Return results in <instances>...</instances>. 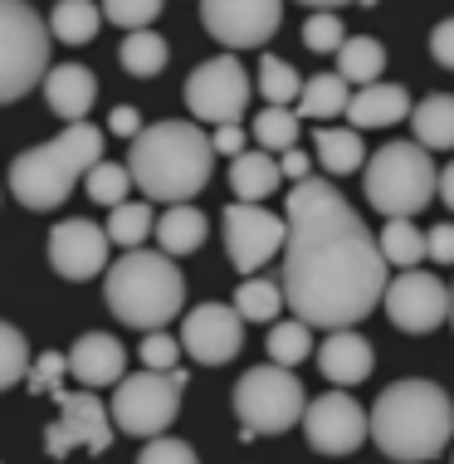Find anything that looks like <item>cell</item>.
<instances>
[{
    "instance_id": "21",
    "label": "cell",
    "mask_w": 454,
    "mask_h": 464,
    "mask_svg": "<svg viewBox=\"0 0 454 464\" xmlns=\"http://www.w3.org/2000/svg\"><path fill=\"white\" fill-rule=\"evenodd\" d=\"M343 112L357 128H396L411 112V93L401 83H362V93H352Z\"/></svg>"
},
{
    "instance_id": "18",
    "label": "cell",
    "mask_w": 454,
    "mask_h": 464,
    "mask_svg": "<svg viewBox=\"0 0 454 464\" xmlns=\"http://www.w3.org/2000/svg\"><path fill=\"white\" fill-rule=\"evenodd\" d=\"M64 367L79 386L98 392V386H112L122 372H128V353H122V343L112 333H83L64 353Z\"/></svg>"
},
{
    "instance_id": "19",
    "label": "cell",
    "mask_w": 454,
    "mask_h": 464,
    "mask_svg": "<svg viewBox=\"0 0 454 464\" xmlns=\"http://www.w3.org/2000/svg\"><path fill=\"white\" fill-rule=\"evenodd\" d=\"M318 367H323V376L333 386H357V382H367V376H372L376 353H372V343L357 328H327Z\"/></svg>"
},
{
    "instance_id": "11",
    "label": "cell",
    "mask_w": 454,
    "mask_h": 464,
    "mask_svg": "<svg viewBox=\"0 0 454 464\" xmlns=\"http://www.w3.org/2000/svg\"><path fill=\"white\" fill-rule=\"evenodd\" d=\"M220 235H225L230 265L239 274H259L284 249L288 225H284V216L264 210L259 200H235V206H225V216H220Z\"/></svg>"
},
{
    "instance_id": "32",
    "label": "cell",
    "mask_w": 454,
    "mask_h": 464,
    "mask_svg": "<svg viewBox=\"0 0 454 464\" xmlns=\"http://www.w3.org/2000/svg\"><path fill=\"white\" fill-rule=\"evenodd\" d=\"M269 362H279V367H298V362L313 357V328L303 318H284L269 328Z\"/></svg>"
},
{
    "instance_id": "26",
    "label": "cell",
    "mask_w": 454,
    "mask_h": 464,
    "mask_svg": "<svg viewBox=\"0 0 454 464\" xmlns=\"http://www.w3.org/2000/svg\"><path fill=\"white\" fill-rule=\"evenodd\" d=\"M347 98H352V83H343L337 73H313V79H303L294 103H298V118L327 122V118H343Z\"/></svg>"
},
{
    "instance_id": "37",
    "label": "cell",
    "mask_w": 454,
    "mask_h": 464,
    "mask_svg": "<svg viewBox=\"0 0 454 464\" xmlns=\"http://www.w3.org/2000/svg\"><path fill=\"white\" fill-rule=\"evenodd\" d=\"M24 367H30V343H24V333L10 328V323H0V392H10L24 376Z\"/></svg>"
},
{
    "instance_id": "28",
    "label": "cell",
    "mask_w": 454,
    "mask_h": 464,
    "mask_svg": "<svg viewBox=\"0 0 454 464\" xmlns=\"http://www.w3.org/2000/svg\"><path fill=\"white\" fill-rule=\"evenodd\" d=\"M98 24H103V10L93 0H59L49 10V34L59 44H88L98 34Z\"/></svg>"
},
{
    "instance_id": "49",
    "label": "cell",
    "mask_w": 454,
    "mask_h": 464,
    "mask_svg": "<svg viewBox=\"0 0 454 464\" xmlns=\"http://www.w3.org/2000/svg\"><path fill=\"white\" fill-rule=\"evenodd\" d=\"M298 5H318V10H327V5H347V0H298Z\"/></svg>"
},
{
    "instance_id": "12",
    "label": "cell",
    "mask_w": 454,
    "mask_h": 464,
    "mask_svg": "<svg viewBox=\"0 0 454 464\" xmlns=\"http://www.w3.org/2000/svg\"><path fill=\"white\" fill-rule=\"evenodd\" d=\"M49 401H59V420L44 430V450L54 459H64L73 455V450H88V455H108V445H112V420H108V406L98 396H88V386L83 392H64L59 386Z\"/></svg>"
},
{
    "instance_id": "3",
    "label": "cell",
    "mask_w": 454,
    "mask_h": 464,
    "mask_svg": "<svg viewBox=\"0 0 454 464\" xmlns=\"http://www.w3.org/2000/svg\"><path fill=\"white\" fill-rule=\"evenodd\" d=\"M210 137L196 122H151L132 132L128 177L147 200H191L210 186Z\"/></svg>"
},
{
    "instance_id": "33",
    "label": "cell",
    "mask_w": 454,
    "mask_h": 464,
    "mask_svg": "<svg viewBox=\"0 0 454 464\" xmlns=\"http://www.w3.org/2000/svg\"><path fill=\"white\" fill-rule=\"evenodd\" d=\"M284 308V288L274 279H239V294H235V313L245 323H274Z\"/></svg>"
},
{
    "instance_id": "38",
    "label": "cell",
    "mask_w": 454,
    "mask_h": 464,
    "mask_svg": "<svg viewBox=\"0 0 454 464\" xmlns=\"http://www.w3.org/2000/svg\"><path fill=\"white\" fill-rule=\"evenodd\" d=\"M64 376H69V367H64V353H40V357H30V367H24L20 382L30 386L34 396H54L59 386H64Z\"/></svg>"
},
{
    "instance_id": "9",
    "label": "cell",
    "mask_w": 454,
    "mask_h": 464,
    "mask_svg": "<svg viewBox=\"0 0 454 464\" xmlns=\"http://www.w3.org/2000/svg\"><path fill=\"white\" fill-rule=\"evenodd\" d=\"M235 416L239 425H249L255 435H284L288 425H298L303 416V382L294 376V367H249L245 376L235 382Z\"/></svg>"
},
{
    "instance_id": "25",
    "label": "cell",
    "mask_w": 454,
    "mask_h": 464,
    "mask_svg": "<svg viewBox=\"0 0 454 464\" xmlns=\"http://www.w3.org/2000/svg\"><path fill=\"white\" fill-rule=\"evenodd\" d=\"M333 54H337L333 73L343 83H376L386 73V44L372 40V34H352V40H343Z\"/></svg>"
},
{
    "instance_id": "13",
    "label": "cell",
    "mask_w": 454,
    "mask_h": 464,
    "mask_svg": "<svg viewBox=\"0 0 454 464\" xmlns=\"http://www.w3.org/2000/svg\"><path fill=\"white\" fill-rule=\"evenodd\" d=\"M284 0H200V24L225 49H259L274 40Z\"/></svg>"
},
{
    "instance_id": "31",
    "label": "cell",
    "mask_w": 454,
    "mask_h": 464,
    "mask_svg": "<svg viewBox=\"0 0 454 464\" xmlns=\"http://www.w3.org/2000/svg\"><path fill=\"white\" fill-rule=\"evenodd\" d=\"M376 249H382V259L391 269H411V265H420V259H425V235L415 230L406 216H391L386 230L376 235Z\"/></svg>"
},
{
    "instance_id": "36",
    "label": "cell",
    "mask_w": 454,
    "mask_h": 464,
    "mask_svg": "<svg viewBox=\"0 0 454 464\" xmlns=\"http://www.w3.org/2000/svg\"><path fill=\"white\" fill-rule=\"evenodd\" d=\"M83 177H88V200H98V206H118V200H128V191H132L128 167L103 161V157H98L93 167L83 171Z\"/></svg>"
},
{
    "instance_id": "15",
    "label": "cell",
    "mask_w": 454,
    "mask_h": 464,
    "mask_svg": "<svg viewBox=\"0 0 454 464\" xmlns=\"http://www.w3.org/2000/svg\"><path fill=\"white\" fill-rule=\"evenodd\" d=\"M298 420H303V435H308V445L318 450V455H352V450H362V440H367V416H362V406L343 392L303 401Z\"/></svg>"
},
{
    "instance_id": "24",
    "label": "cell",
    "mask_w": 454,
    "mask_h": 464,
    "mask_svg": "<svg viewBox=\"0 0 454 464\" xmlns=\"http://www.w3.org/2000/svg\"><path fill=\"white\" fill-rule=\"evenodd\" d=\"M279 181H284V171H279V161L264 152V147H259V152H235L230 157V186H235L239 200L274 196V191H279Z\"/></svg>"
},
{
    "instance_id": "41",
    "label": "cell",
    "mask_w": 454,
    "mask_h": 464,
    "mask_svg": "<svg viewBox=\"0 0 454 464\" xmlns=\"http://www.w3.org/2000/svg\"><path fill=\"white\" fill-rule=\"evenodd\" d=\"M137 357H142L147 367H157V372H171L176 362H181V343H176L167 328H147V333H142V347H137Z\"/></svg>"
},
{
    "instance_id": "30",
    "label": "cell",
    "mask_w": 454,
    "mask_h": 464,
    "mask_svg": "<svg viewBox=\"0 0 454 464\" xmlns=\"http://www.w3.org/2000/svg\"><path fill=\"white\" fill-rule=\"evenodd\" d=\"M112 216L103 225V235H108V245H122V249H132V245H142L151 240V220H157V210H151V200H118V206H108Z\"/></svg>"
},
{
    "instance_id": "34",
    "label": "cell",
    "mask_w": 454,
    "mask_h": 464,
    "mask_svg": "<svg viewBox=\"0 0 454 464\" xmlns=\"http://www.w3.org/2000/svg\"><path fill=\"white\" fill-rule=\"evenodd\" d=\"M298 112L288 108V103H269L255 118V142L264 147V152H284V147H294L298 142Z\"/></svg>"
},
{
    "instance_id": "23",
    "label": "cell",
    "mask_w": 454,
    "mask_h": 464,
    "mask_svg": "<svg viewBox=\"0 0 454 464\" xmlns=\"http://www.w3.org/2000/svg\"><path fill=\"white\" fill-rule=\"evenodd\" d=\"M411 128H415V142L425 152H449L454 147V93H430L420 98L411 112Z\"/></svg>"
},
{
    "instance_id": "29",
    "label": "cell",
    "mask_w": 454,
    "mask_h": 464,
    "mask_svg": "<svg viewBox=\"0 0 454 464\" xmlns=\"http://www.w3.org/2000/svg\"><path fill=\"white\" fill-rule=\"evenodd\" d=\"M167 59H171V49L161 34H151V24L147 30H128V40L118 49V64L128 69L132 79H157V73L167 69Z\"/></svg>"
},
{
    "instance_id": "7",
    "label": "cell",
    "mask_w": 454,
    "mask_h": 464,
    "mask_svg": "<svg viewBox=\"0 0 454 464\" xmlns=\"http://www.w3.org/2000/svg\"><path fill=\"white\" fill-rule=\"evenodd\" d=\"M49 69V24L24 0H0V108L20 103Z\"/></svg>"
},
{
    "instance_id": "10",
    "label": "cell",
    "mask_w": 454,
    "mask_h": 464,
    "mask_svg": "<svg viewBox=\"0 0 454 464\" xmlns=\"http://www.w3.org/2000/svg\"><path fill=\"white\" fill-rule=\"evenodd\" d=\"M249 89H255V79L245 73V64L235 54H216L191 69L186 108H191L196 122H239L249 108Z\"/></svg>"
},
{
    "instance_id": "46",
    "label": "cell",
    "mask_w": 454,
    "mask_h": 464,
    "mask_svg": "<svg viewBox=\"0 0 454 464\" xmlns=\"http://www.w3.org/2000/svg\"><path fill=\"white\" fill-rule=\"evenodd\" d=\"M108 128L118 132V137H132L137 128H142V112L137 108H112V118H108Z\"/></svg>"
},
{
    "instance_id": "22",
    "label": "cell",
    "mask_w": 454,
    "mask_h": 464,
    "mask_svg": "<svg viewBox=\"0 0 454 464\" xmlns=\"http://www.w3.org/2000/svg\"><path fill=\"white\" fill-rule=\"evenodd\" d=\"M151 235H157V249L171 259L196 255L200 240H206V216H200L191 200H171V206L151 220Z\"/></svg>"
},
{
    "instance_id": "39",
    "label": "cell",
    "mask_w": 454,
    "mask_h": 464,
    "mask_svg": "<svg viewBox=\"0 0 454 464\" xmlns=\"http://www.w3.org/2000/svg\"><path fill=\"white\" fill-rule=\"evenodd\" d=\"M343 40H347V30L333 10H313V15L303 20V49H313V54H333Z\"/></svg>"
},
{
    "instance_id": "20",
    "label": "cell",
    "mask_w": 454,
    "mask_h": 464,
    "mask_svg": "<svg viewBox=\"0 0 454 464\" xmlns=\"http://www.w3.org/2000/svg\"><path fill=\"white\" fill-rule=\"evenodd\" d=\"M40 83H44L49 108L64 122L88 118V108H93V98H98V79H93V69H83V64H54V69H44Z\"/></svg>"
},
{
    "instance_id": "43",
    "label": "cell",
    "mask_w": 454,
    "mask_h": 464,
    "mask_svg": "<svg viewBox=\"0 0 454 464\" xmlns=\"http://www.w3.org/2000/svg\"><path fill=\"white\" fill-rule=\"evenodd\" d=\"M210 152L216 157L245 152V122H216V132H210Z\"/></svg>"
},
{
    "instance_id": "47",
    "label": "cell",
    "mask_w": 454,
    "mask_h": 464,
    "mask_svg": "<svg viewBox=\"0 0 454 464\" xmlns=\"http://www.w3.org/2000/svg\"><path fill=\"white\" fill-rule=\"evenodd\" d=\"M308 167H313V161L303 157L298 147H284V161H279V171H284V177H294V181H298V177H308Z\"/></svg>"
},
{
    "instance_id": "2",
    "label": "cell",
    "mask_w": 454,
    "mask_h": 464,
    "mask_svg": "<svg viewBox=\"0 0 454 464\" xmlns=\"http://www.w3.org/2000/svg\"><path fill=\"white\" fill-rule=\"evenodd\" d=\"M449 435H454V401L445 396V386L420 382V376L386 386L367 416V440H376L386 459L401 464H425L445 455Z\"/></svg>"
},
{
    "instance_id": "35",
    "label": "cell",
    "mask_w": 454,
    "mask_h": 464,
    "mask_svg": "<svg viewBox=\"0 0 454 464\" xmlns=\"http://www.w3.org/2000/svg\"><path fill=\"white\" fill-rule=\"evenodd\" d=\"M255 83H259V93L269 98V103H294L298 89H303L298 69L288 64V59H279V54H259V73H255Z\"/></svg>"
},
{
    "instance_id": "17",
    "label": "cell",
    "mask_w": 454,
    "mask_h": 464,
    "mask_svg": "<svg viewBox=\"0 0 454 464\" xmlns=\"http://www.w3.org/2000/svg\"><path fill=\"white\" fill-rule=\"evenodd\" d=\"M49 269L69 284L98 279V274L108 269V235L83 216L59 220L54 230H49Z\"/></svg>"
},
{
    "instance_id": "40",
    "label": "cell",
    "mask_w": 454,
    "mask_h": 464,
    "mask_svg": "<svg viewBox=\"0 0 454 464\" xmlns=\"http://www.w3.org/2000/svg\"><path fill=\"white\" fill-rule=\"evenodd\" d=\"M161 5L167 0H103V20L122 24V30H147L161 15Z\"/></svg>"
},
{
    "instance_id": "27",
    "label": "cell",
    "mask_w": 454,
    "mask_h": 464,
    "mask_svg": "<svg viewBox=\"0 0 454 464\" xmlns=\"http://www.w3.org/2000/svg\"><path fill=\"white\" fill-rule=\"evenodd\" d=\"M313 152H318L323 171H333V177H352L367 161V152H362V128H318Z\"/></svg>"
},
{
    "instance_id": "5",
    "label": "cell",
    "mask_w": 454,
    "mask_h": 464,
    "mask_svg": "<svg viewBox=\"0 0 454 464\" xmlns=\"http://www.w3.org/2000/svg\"><path fill=\"white\" fill-rule=\"evenodd\" d=\"M103 128L93 122H69L54 142H40L30 152H20L10 161V191L24 210H54L64 206L69 191L83 181V171L103 157Z\"/></svg>"
},
{
    "instance_id": "14",
    "label": "cell",
    "mask_w": 454,
    "mask_h": 464,
    "mask_svg": "<svg viewBox=\"0 0 454 464\" xmlns=\"http://www.w3.org/2000/svg\"><path fill=\"white\" fill-rule=\"evenodd\" d=\"M382 304H386V318L396 323L401 333H435L440 323L449 318V288L425 269H406L396 279H386L382 288Z\"/></svg>"
},
{
    "instance_id": "45",
    "label": "cell",
    "mask_w": 454,
    "mask_h": 464,
    "mask_svg": "<svg viewBox=\"0 0 454 464\" xmlns=\"http://www.w3.org/2000/svg\"><path fill=\"white\" fill-rule=\"evenodd\" d=\"M425 255L440 259V265H454V225H435L425 235Z\"/></svg>"
},
{
    "instance_id": "42",
    "label": "cell",
    "mask_w": 454,
    "mask_h": 464,
    "mask_svg": "<svg viewBox=\"0 0 454 464\" xmlns=\"http://www.w3.org/2000/svg\"><path fill=\"white\" fill-rule=\"evenodd\" d=\"M142 464H196V450L186 440H171V435H147Z\"/></svg>"
},
{
    "instance_id": "1",
    "label": "cell",
    "mask_w": 454,
    "mask_h": 464,
    "mask_svg": "<svg viewBox=\"0 0 454 464\" xmlns=\"http://www.w3.org/2000/svg\"><path fill=\"white\" fill-rule=\"evenodd\" d=\"M284 304L308 328H357L382 304L391 265L376 235L323 177H298L284 200Z\"/></svg>"
},
{
    "instance_id": "4",
    "label": "cell",
    "mask_w": 454,
    "mask_h": 464,
    "mask_svg": "<svg viewBox=\"0 0 454 464\" xmlns=\"http://www.w3.org/2000/svg\"><path fill=\"white\" fill-rule=\"evenodd\" d=\"M103 298H108L112 318H122L137 333L167 328V323L181 318V308H186V279H181V269H176L171 255L132 245V249H122V259L108 269Z\"/></svg>"
},
{
    "instance_id": "8",
    "label": "cell",
    "mask_w": 454,
    "mask_h": 464,
    "mask_svg": "<svg viewBox=\"0 0 454 464\" xmlns=\"http://www.w3.org/2000/svg\"><path fill=\"white\" fill-rule=\"evenodd\" d=\"M181 392H186V367L176 362L171 372H122L112 382V401H108V420L128 435H161L181 411Z\"/></svg>"
},
{
    "instance_id": "16",
    "label": "cell",
    "mask_w": 454,
    "mask_h": 464,
    "mask_svg": "<svg viewBox=\"0 0 454 464\" xmlns=\"http://www.w3.org/2000/svg\"><path fill=\"white\" fill-rule=\"evenodd\" d=\"M245 343V318L235 304H200L181 318V353L200 367H225Z\"/></svg>"
},
{
    "instance_id": "48",
    "label": "cell",
    "mask_w": 454,
    "mask_h": 464,
    "mask_svg": "<svg viewBox=\"0 0 454 464\" xmlns=\"http://www.w3.org/2000/svg\"><path fill=\"white\" fill-rule=\"evenodd\" d=\"M435 191H440V200L454 210V161H449L445 171H435Z\"/></svg>"
},
{
    "instance_id": "44",
    "label": "cell",
    "mask_w": 454,
    "mask_h": 464,
    "mask_svg": "<svg viewBox=\"0 0 454 464\" xmlns=\"http://www.w3.org/2000/svg\"><path fill=\"white\" fill-rule=\"evenodd\" d=\"M430 54H435V64L454 69V20H440L430 30Z\"/></svg>"
},
{
    "instance_id": "6",
    "label": "cell",
    "mask_w": 454,
    "mask_h": 464,
    "mask_svg": "<svg viewBox=\"0 0 454 464\" xmlns=\"http://www.w3.org/2000/svg\"><path fill=\"white\" fill-rule=\"evenodd\" d=\"M367 200L382 216H420L435 200V161L420 142H386L367 157Z\"/></svg>"
},
{
    "instance_id": "50",
    "label": "cell",
    "mask_w": 454,
    "mask_h": 464,
    "mask_svg": "<svg viewBox=\"0 0 454 464\" xmlns=\"http://www.w3.org/2000/svg\"><path fill=\"white\" fill-rule=\"evenodd\" d=\"M449 323H454V288H449Z\"/></svg>"
}]
</instances>
